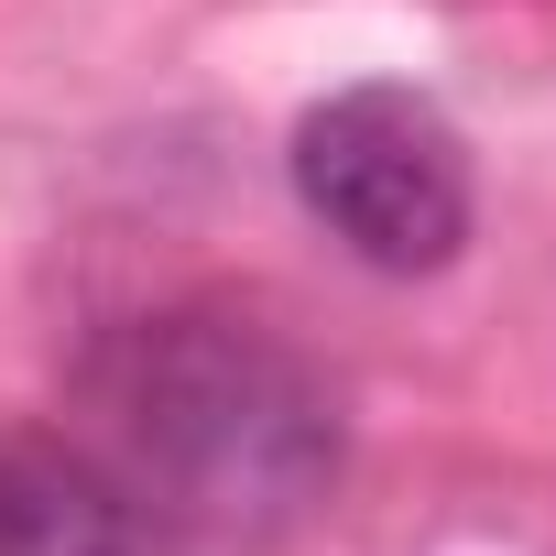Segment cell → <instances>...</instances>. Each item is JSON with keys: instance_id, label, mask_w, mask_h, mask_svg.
<instances>
[{"instance_id": "cell-1", "label": "cell", "mask_w": 556, "mask_h": 556, "mask_svg": "<svg viewBox=\"0 0 556 556\" xmlns=\"http://www.w3.org/2000/svg\"><path fill=\"white\" fill-rule=\"evenodd\" d=\"M88 382H99L121 469L153 502L229 523V534H273L306 502H328L339 447H350L339 382L273 317H251L229 295L153 306V317L110 328Z\"/></svg>"}, {"instance_id": "cell-2", "label": "cell", "mask_w": 556, "mask_h": 556, "mask_svg": "<svg viewBox=\"0 0 556 556\" xmlns=\"http://www.w3.org/2000/svg\"><path fill=\"white\" fill-rule=\"evenodd\" d=\"M295 197L306 218L371 262V273H447L469 218H480V186H469V142L437 99L415 88H339L295 121Z\"/></svg>"}, {"instance_id": "cell-3", "label": "cell", "mask_w": 556, "mask_h": 556, "mask_svg": "<svg viewBox=\"0 0 556 556\" xmlns=\"http://www.w3.org/2000/svg\"><path fill=\"white\" fill-rule=\"evenodd\" d=\"M0 556H164V513L77 437H0Z\"/></svg>"}]
</instances>
